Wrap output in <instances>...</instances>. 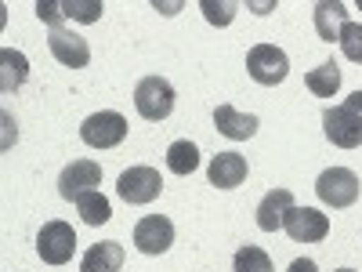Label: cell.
I'll list each match as a JSON object with an SVG mask.
<instances>
[{
  "mask_svg": "<svg viewBox=\"0 0 362 272\" xmlns=\"http://www.w3.org/2000/svg\"><path fill=\"white\" fill-rule=\"evenodd\" d=\"M315 193L326 207H334V210L351 207L358 200V174L348 171V167H326L315 181Z\"/></svg>",
  "mask_w": 362,
  "mask_h": 272,
  "instance_id": "277c9868",
  "label": "cell"
},
{
  "mask_svg": "<svg viewBox=\"0 0 362 272\" xmlns=\"http://www.w3.org/2000/svg\"><path fill=\"white\" fill-rule=\"evenodd\" d=\"M0 66H4V80H0V87H4V91H15V87L25 84V76H29V62H25V55H22V51L4 47V51H0Z\"/></svg>",
  "mask_w": 362,
  "mask_h": 272,
  "instance_id": "ffe728a7",
  "label": "cell"
},
{
  "mask_svg": "<svg viewBox=\"0 0 362 272\" xmlns=\"http://www.w3.org/2000/svg\"><path fill=\"white\" fill-rule=\"evenodd\" d=\"M283 229L293 244H319L329 236V218L315 207H290V215L283 218Z\"/></svg>",
  "mask_w": 362,
  "mask_h": 272,
  "instance_id": "ba28073f",
  "label": "cell"
},
{
  "mask_svg": "<svg viewBox=\"0 0 362 272\" xmlns=\"http://www.w3.org/2000/svg\"><path fill=\"white\" fill-rule=\"evenodd\" d=\"M105 11L102 0H62V15L73 22H98Z\"/></svg>",
  "mask_w": 362,
  "mask_h": 272,
  "instance_id": "7402d4cb",
  "label": "cell"
},
{
  "mask_svg": "<svg viewBox=\"0 0 362 272\" xmlns=\"http://www.w3.org/2000/svg\"><path fill=\"white\" fill-rule=\"evenodd\" d=\"M174 87L170 80L163 76H145L138 87H134V109L145 116V120H153V124H160V120H167L174 113Z\"/></svg>",
  "mask_w": 362,
  "mask_h": 272,
  "instance_id": "6da1fadb",
  "label": "cell"
},
{
  "mask_svg": "<svg viewBox=\"0 0 362 272\" xmlns=\"http://www.w3.org/2000/svg\"><path fill=\"white\" fill-rule=\"evenodd\" d=\"M290 207H297L290 189H272V193L257 203V229H264V232L283 229V218L290 215Z\"/></svg>",
  "mask_w": 362,
  "mask_h": 272,
  "instance_id": "5bb4252c",
  "label": "cell"
},
{
  "mask_svg": "<svg viewBox=\"0 0 362 272\" xmlns=\"http://www.w3.org/2000/svg\"><path fill=\"white\" fill-rule=\"evenodd\" d=\"M337 44H341L344 58H351V62H358V66H362V26H358V22H344Z\"/></svg>",
  "mask_w": 362,
  "mask_h": 272,
  "instance_id": "603a6c76",
  "label": "cell"
},
{
  "mask_svg": "<svg viewBox=\"0 0 362 272\" xmlns=\"http://www.w3.org/2000/svg\"><path fill=\"white\" fill-rule=\"evenodd\" d=\"M170 244H174V225H170V218H163V215H145V218L134 225V247H138L141 254H163V251H170Z\"/></svg>",
  "mask_w": 362,
  "mask_h": 272,
  "instance_id": "9c48e42d",
  "label": "cell"
},
{
  "mask_svg": "<svg viewBox=\"0 0 362 272\" xmlns=\"http://www.w3.org/2000/svg\"><path fill=\"white\" fill-rule=\"evenodd\" d=\"M37 15H40V22H47L51 29H66V26H62V22H66L62 0H40V4H37Z\"/></svg>",
  "mask_w": 362,
  "mask_h": 272,
  "instance_id": "d4e9b609",
  "label": "cell"
},
{
  "mask_svg": "<svg viewBox=\"0 0 362 272\" xmlns=\"http://www.w3.org/2000/svg\"><path fill=\"white\" fill-rule=\"evenodd\" d=\"M286 272H319L315 268V261L312 258H297V261H290V268Z\"/></svg>",
  "mask_w": 362,
  "mask_h": 272,
  "instance_id": "484cf974",
  "label": "cell"
},
{
  "mask_svg": "<svg viewBox=\"0 0 362 272\" xmlns=\"http://www.w3.org/2000/svg\"><path fill=\"white\" fill-rule=\"evenodd\" d=\"M232 268H235V272H276V268H272V258H268L261 247H254V244H247V247L235 251Z\"/></svg>",
  "mask_w": 362,
  "mask_h": 272,
  "instance_id": "44dd1931",
  "label": "cell"
},
{
  "mask_svg": "<svg viewBox=\"0 0 362 272\" xmlns=\"http://www.w3.org/2000/svg\"><path fill=\"white\" fill-rule=\"evenodd\" d=\"M116 193H119V200H127L131 207L153 203V200L163 193V178H160L156 167H131V171L119 174Z\"/></svg>",
  "mask_w": 362,
  "mask_h": 272,
  "instance_id": "5b68a950",
  "label": "cell"
},
{
  "mask_svg": "<svg viewBox=\"0 0 362 272\" xmlns=\"http://www.w3.org/2000/svg\"><path fill=\"white\" fill-rule=\"evenodd\" d=\"M322 131L337 149H358L362 145V116L351 106H334L322 113Z\"/></svg>",
  "mask_w": 362,
  "mask_h": 272,
  "instance_id": "8992f818",
  "label": "cell"
},
{
  "mask_svg": "<svg viewBox=\"0 0 362 272\" xmlns=\"http://www.w3.org/2000/svg\"><path fill=\"white\" fill-rule=\"evenodd\" d=\"M247 73H250V80L261 84V87H276V84H283L286 73H290V58H286V51H279L276 44H257V47H250V55H247Z\"/></svg>",
  "mask_w": 362,
  "mask_h": 272,
  "instance_id": "7a4b0ae2",
  "label": "cell"
},
{
  "mask_svg": "<svg viewBox=\"0 0 362 272\" xmlns=\"http://www.w3.org/2000/svg\"><path fill=\"white\" fill-rule=\"evenodd\" d=\"M47 47H51V55L58 58V62L69 66V69H83V66L90 62V47H87V40L76 37V33H69V29H51Z\"/></svg>",
  "mask_w": 362,
  "mask_h": 272,
  "instance_id": "8fae6325",
  "label": "cell"
},
{
  "mask_svg": "<svg viewBox=\"0 0 362 272\" xmlns=\"http://www.w3.org/2000/svg\"><path fill=\"white\" fill-rule=\"evenodd\" d=\"M199 11L206 15V22H214V26H228L232 18H235V11H239V4L235 0H199Z\"/></svg>",
  "mask_w": 362,
  "mask_h": 272,
  "instance_id": "cb8c5ba5",
  "label": "cell"
},
{
  "mask_svg": "<svg viewBox=\"0 0 362 272\" xmlns=\"http://www.w3.org/2000/svg\"><path fill=\"white\" fill-rule=\"evenodd\" d=\"M337 272H355V268H337Z\"/></svg>",
  "mask_w": 362,
  "mask_h": 272,
  "instance_id": "83f0119b",
  "label": "cell"
},
{
  "mask_svg": "<svg viewBox=\"0 0 362 272\" xmlns=\"http://www.w3.org/2000/svg\"><path fill=\"white\" fill-rule=\"evenodd\" d=\"M344 22H348V8L341 4V0H322V4H315V33L326 44H334L341 37Z\"/></svg>",
  "mask_w": 362,
  "mask_h": 272,
  "instance_id": "2e32d148",
  "label": "cell"
},
{
  "mask_svg": "<svg viewBox=\"0 0 362 272\" xmlns=\"http://www.w3.org/2000/svg\"><path fill=\"white\" fill-rule=\"evenodd\" d=\"M344 106H351V109H355V113L362 116V91H355V95H351V98H348Z\"/></svg>",
  "mask_w": 362,
  "mask_h": 272,
  "instance_id": "4316f807",
  "label": "cell"
},
{
  "mask_svg": "<svg viewBox=\"0 0 362 272\" xmlns=\"http://www.w3.org/2000/svg\"><path fill=\"white\" fill-rule=\"evenodd\" d=\"M210 186H218V189H235V186H243L247 181V157H239V153H218L214 160H210Z\"/></svg>",
  "mask_w": 362,
  "mask_h": 272,
  "instance_id": "4fadbf2b",
  "label": "cell"
},
{
  "mask_svg": "<svg viewBox=\"0 0 362 272\" xmlns=\"http://www.w3.org/2000/svg\"><path fill=\"white\" fill-rule=\"evenodd\" d=\"M305 84H308L312 95H319V98H334V95H337V87H341V66H337V62H322L319 69H312V73L305 76Z\"/></svg>",
  "mask_w": 362,
  "mask_h": 272,
  "instance_id": "e0dca14e",
  "label": "cell"
},
{
  "mask_svg": "<svg viewBox=\"0 0 362 272\" xmlns=\"http://www.w3.org/2000/svg\"><path fill=\"white\" fill-rule=\"evenodd\" d=\"M119 268H124V247L116 239L95 244L80 261V272H119Z\"/></svg>",
  "mask_w": 362,
  "mask_h": 272,
  "instance_id": "9a60e30c",
  "label": "cell"
},
{
  "mask_svg": "<svg viewBox=\"0 0 362 272\" xmlns=\"http://www.w3.org/2000/svg\"><path fill=\"white\" fill-rule=\"evenodd\" d=\"M95 186H102V164L95 160H73L58 178V193L66 200H80L83 193H95Z\"/></svg>",
  "mask_w": 362,
  "mask_h": 272,
  "instance_id": "30bf717a",
  "label": "cell"
},
{
  "mask_svg": "<svg viewBox=\"0 0 362 272\" xmlns=\"http://www.w3.org/2000/svg\"><path fill=\"white\" fill-rule=\"evenodd\" d=\"M76 203V215L87 222V225H105L109 218H112V207H109V200L95 189V193H83L80 200H73Z\"/></svg>",
  "mask_w": 362,
  "mask_h": 272,
  "instance_id": "d6986e66",
  "label": "cell"
},
{
  "mask_svg": "<svg viewBox=\"0 0 362 272\" xmlns=\"http://www.w3.org/2000/svg\"><path fill=\"white\" fill-rule=\"evenodd\" d=\"M214 128H218V135H225L232 142H247V138L257 135L261 124H257L254 113H239L235 106H218L214 109Z\"/></svg>",
  "mask_w": 362,
  "mask_h": 272,
  "instance_id": "7c38bea8",
  "label": "cell"
},
{
  "mask_svg": "<svg viewBox=\"0 0 362 272\" xmlns=\"http://www.w3.org/2000/svg\"><path fill=\"white\" fill-rule=\"evenodd\" d=\"M167 167L174 171V174H192L196 167H199V149H196V142H189V138H181V142H174L170 149H167Z\"/></svg>",
  "mask_w": 362,
  "mask_h": 272,
  "instance_id": "ac0fdd59",
  "label": "cell"
},
{
  "mask_svg": "<svg viewBox=\"0 0 362 272\" xmlns=\"http://www.w3.org/2000/svg\"><path fill=\"white\" fill-rule=\"evenodd\" d=\"M76 251V232L69 222H47L37 236V254L47 265H66Z\"/></svg>",
  "mask_w": 362,
  "mask_h": 272,
  "instance_id": "52a82bcc",
  "label": "cell"
},
{
  "mask_svg": "<svg viewBox=\"0 0 362 272\" xmlns=\"http://www.w3.org/2000/svg\"><path fill=\"white\" fill-rule=\"evenodd\" d=\"M80 138L90 145V149H112L127 138V116L124 113H112V109H102L95 116H87L80 124Z\"/></svg>",
  "mask_w": 362,
  "mask_h": 272,
  "instance_id": "3957f363",
  "label": "cell"
},
{
  "mask_svg": "<svg viewBox=\"0 0 362 272\" xmlns=\"http://www.w3.org/2000/svg\"><path fill=\"white\" fill-rule=\"evenodd\" d=\"M358 8H362V0H358Z\"/></svg>",
  "mask_w": 362,
  "mask_h": 272,
  "instance_id": "f1b7e54d",
  "label": "cell"
}]
</instances>
